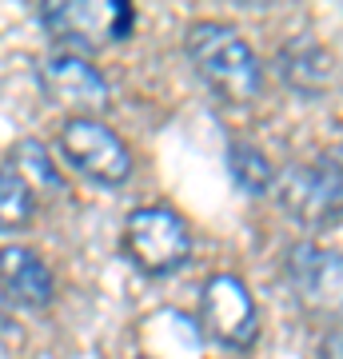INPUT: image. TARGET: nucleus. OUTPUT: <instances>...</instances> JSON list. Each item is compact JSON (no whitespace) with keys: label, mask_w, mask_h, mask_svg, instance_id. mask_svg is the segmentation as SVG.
I'll list each match as a JSON object with an SVG mask.
<instances>
[{"label":"nucleus","mask_w":343,"mask_h":359,"mask_svg":"<svg viewBox=\"0 0 343 359\" xmlns=\"http://www.w3.org/2000/svg\"><path fill=\"white\" fill-rule=\"evenodd\" d=\"M60 152L80 176L96 180V184H108V188H116V184H124L132 176V152H128V144L108 124L92 120V116L64 120Z\"/></svg>","instance_id":"nucleus-5"},{"label":"nucleus","mask_w":343,"mask_h":359,"mask_svg":"<svg viewBox=\"0 0 343 359\" xmlns=\"http://www.w3.org/2000/svg\"><path fill=\"white\" fill-rule=\"evenodd\" d=\"M319 359H343V332L323 335V344H319Z\"/></svg>","instance_id":"nucleus-14"},{"label":"nucleus","mask_w":343,"mask_h":359,"mask_svg":"<svg viewBox=\"0 0 343 359\" xmlns=\"http://www.w3.org/2000/svg\"><path fill=\"white\" fill-rule=\"evenodd\" d=\"M13 168L28 180V184H36V188H60L64 184V176L56 172V164L48 160V148H44L40 140H20L16 144Z\"/></svg>","instance_id":"nucleus-12"},{"label":"nucleus","mask_w":343,"mask_h":359,"mask_svg":"<svg viewBox=\"0 0 343 359\" xmlns=\"http://www.w3.org/2000/svg\"><path fill=\"white\" fill-rule=\"evenodd\" d=\"M140 359H144V355H140Z\"/></svg>","instance_id":"nucleus-15"},{"label":"nucleus","mask_w":343,"mask_h":359,"mask_svg":"<svg viewBox=\"0 0 343 359\" xmlns=\"http://www.w3.org/2000/svg\"><path fill=\"white\" fill-rule=\"evenodd\" d=\"M283 80L300 84V88H319L328 84V52H311V60H304V48H283Z\"/></svg>","instance_id":"nucleus-13"},{"label":"nucleus","mask_w":343,"mask_h":359,"mask_svg":"<svg viewBox=\"0 0 343 359\" xmlns=\"http://www.w3.org/2000/svg\"><path fill=\"white\" fill-rule=\"evenodd\" d=\"M200 320L224 347H252L260 335V308L240 276L220 271L200 292Z\"/></svg>","instance_id":"nucleus-6"},{"label":"nucleus","mask_w":343,"mask_h":359,"mask_svg":"<svg viewBox=\"0 0 343 359\" xmlns=\"http://www.w3.org/2000/svg\"><path fill=\"white\" fill-rule=\"evenodd\" d=\"M188 60L203 84L228 104H252L264 88V68L252 44L220 20H200L188 28Z\"/></svg>","instance_id":"nucleus-1"},{"label":"nucleus","mask_w":343,"mask_h":359,"mask_svg":"<svg viewBox=\"0 0 343 359\" xmlns=\"http://www.w3.org/2000/svg\"><path fill=\"white\" fill-rule=\"evenodd\" d=\"M288 280L295 295L316 311H343V252L300 244L288 256Z\"/></svg>","instance_id":"nucleus-7"},{"label":"nucleus","mask_w":343,"mask_h":359,"mask_svg":"<svg viewBox=\"0 0 343 359\" xmlns=\"http://www.w3.org/2000/svg\"><path fill=\"white\" fill-rule=\"evenodd\" d=\"M228 168L231 176H236V184H240L243 192H267L271 184H276V168L267 164V156L255 148V144H231L228 148Z\"/></svg>","instance_id":"nucleus-11"},{"label":"nucleus","mask_w":343,"mask_h":359,"mask_svg":"<svg viewBox=\"0 0 343 359\" xmlns=\"http://www.w3.org/2000/svg\"><path fill=\"white\" fill-rule=\"evenodd\" d=\"M52 292H56L52 271L32 248H20V244L0 248V295L8 304L36 311L52 304Z\"/></svg>","instance_id":"nucleus-9"},{"label":"nucleus","mask_w":343,"mask_h":359,"mask_svg":"<svg viewBox=\"0 0 343 359\" xmlns=\"http://www.w3.org/2000/svg\"><path fill=\"white\" fill-rule=\"evenodd\" d=\"M40 25L48 28L56 40L80 44V48H96L108 40H128L136 28V8L124 0H80V4H64V0H48L40 4Z\"/></svg>","instance_id":"nucleus-4"},{"label":"nucleus","mask_w":343,"mask_h":359,"mask_svg":"<svg viewBox=\"0 0 343 359\" xmlns=\"http://www.w3.org/2000/svg\"><path fill=\"white\" fill-rule=\"evenodd\" d=\"M280 184V200L300 224L331 228L343 219V144L328 148L311 164L292 168Z\"/></svg>","instance_id":"nucleus-2"},{"label":"nucleus","mask_w":343,"mask_h":359,"mask_svg":"<svg viewBox=\"0 0 343 359\" xmlns=\"http://www.w3.org/2000/svg\"><path fill=\"white\" fill-rule=\"evenodd\" d=\"M40 88L56 104H72V108H104L108 104L104 72L92 68L84 56H72V52H52L40 65Z\"/></svg>","instance_id":"nucleus-8"},{"label":"nucleus","mask_w":343,"mask_h":359,"mask_svg":"<svg viewBox=\"0 0 343 359\" xmlns=\"http://www.w3.org/2000/svg\"><path fill=\"white\" fill-rule=\"evenodd\" d=\"M124 252L144 276H172L191 256V231L172 208H136L124 219Z\"/></svg>","instance_id":"nucleus-3"},{"label":"nucleus","mask_w":343,"mask_h":359,"mask_svg":"<svg viewBox=\"0 0 343 359\" xmlns=\"http://www.w3.org/2000/svg\"><path fill=\"white\" fill-rule=\"evenodd\" d=\"M32 219V184L13 164H0V231H20Z\"/></svg>","instance_id":"nucleus-10"}]
</instances>
